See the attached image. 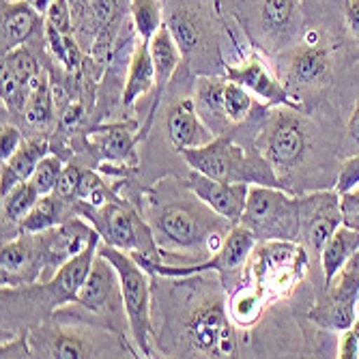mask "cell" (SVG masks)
I'll list each match as a JSON object with an SVG mask.
<instances>
[{
  "label": "cell",
  "instance_id": "cell-1",
  "mask_svg": "<svg viewBox=\"0 0 359 359\" xmlns=\"http://www.w3.org/2000/svg\"><path fill=\"white\" fill-rule=\"evenodd\" d=\"M153 340L161 357H245L243 332L228 314V292L213 271L153 276Z\"/></svg>",
  "mask_w": 359,
  "mask_h": 359
},
{
  "label": "cell",
  "instance_id": "cell-2",
  "mask_svg": "<svg viewBox=\"0 0 359 359\" xmlns=\"http://www.w3.org/2000/svg\"><path fill=\"white\" fill-rule=\"evenodd\" d=\"M344 121L336 102L314 110L276 106L256 136V149L276 170L282 187L302 196L316 189H336L342 166Z\"/></svg>",
  "mask_w": 359,
  "mask_h": 359
},
{
  "label": "cell",
  "instance_id": "cell-3",
  "mask_svg": "<svg viewBox=\"0 0 359 359\" xmlns=\"http://www.w3.org/2000/svg\"><path fill=\"white\" fill-rule=\"evenodd\" d=\"M138 209L151 226L161 250V263L166 265L207 260L237 226L205 205L179 177H166L142 187Z\"/></svg>",
  "mask_w": 359,
  "mask_h": 359
},
{
  "label": "cell",
  "instance_id": "cell-4",
  "mask_svg": "<svg viewBox=\"0 0 359 359\" xmlns=\"http://www.w3.org/2000/svg\"><path fill=\"white\" fill-rule=\"evenodd\" d=\"M271 65L288 95L306 112L323 102H334L340 76L355 69L344 56L342 39L314 26H306L302 39Z\"/></svg>",
  "mask_w": 359,
  "mask_h": 359
},
{
  "label": "cell",
  "instance_id": "cell-5",
  "mask_svg": "<svg viewBox=\"0 0 359 359\" xmlns=\"http://www.w3.org/2000/svg\"><path fill=\"white\" fill-rule=\"evenodd\" d=\"M100 241L90 243L82 254L65 263L54 278L39 280L24 286H3V340L22 332L32 330L50 318L58 308L72 304L93 267Z\"/></svg>",
  "mask_w": 359,
  "mask_h": 359
},
{
  "label": "cell",
  "instance_id": "cell-6",
  "mask_svg": "<svg viewBox=\"0 0 359 359\" xmlns=\"http://www.w3.org/2000/svg\"><path fill=\"white\" fill-rule=\"evenodd\" d=\"M164 24L194 76H224L231 39L215 0H164Z\"/></svg>",
  "mask_w": 359,
  "mask_h": 359
},
{
  "label": "cell",
  "instance_id": "cell-7",
  "mask_svg": "<svg viewBox=\"0 0 359 359\" xmlns=\"http://www.w3.org/2000/svg\"><path fill=\"white\" fill-rule=\"evenodd\" d=\"M32 357L41 359H86V357H140L132 342L110 330L88 323L46 318L30 330Z\"/></svg>",
  "mask_w": 359,
  "mask_h": 359
},
{
  "label": "cell",
  "instance_id": "cell-8",
  "mask_svg": "<svg viewBox=\"0 0 359 359\" xmlns=\"http://www.w3.org/2000/svg\"><path fill=\"white\" fill-rule=\"evenodd\" d=\"M228 13L239 22L248 43L269 62L295 46L306 30L304 0H239Z\"/></svg>",
  "mask_w": 359,
  "mask_h": 359
},
{
  "label": "cell",
  "instance_id": "cell-9",
  "mask_svg": "<svg viewBox=\"0 0 359 359\" xmlns=\"http://www.w3.org/2000/svg\"><path fill=\"white\" fill-rule=\"evenodd\" d=\"M310 273V256L297 241H258L250 260L245 286L269 310L290 299Z\"/></svg>",
  "mask_w": 359,
  "mask_h": 359
},
{
  "label": "cell",
  "instance_id": "cell-10",
  "mask_svg": "<svg viewBox=\"0 0 359 359\" xmlns=\"http://www.w3.org/2000/svg\"><path fill=\"white\" fill-rule=\"evenodd\" d=\"M52 316L60 320H78V323L95 325V327L102 330H110L118 334L123 340L134 344L132 330H129V318L125 312L118 273L110 260L100 252H97L93 260V267L78 292V297L72 304L58 308Z\"/></svg>",
  "mask_w": 359,
  "mask_h": 359
},
{
  "label": "cell",
  "instance_id": "cell-11",
  "mask_svg": "<svg viewBox=\"0 0 359 359\" xmlns=\"http://www.w3.org/2000/svg\"><path fill=\"white\" fill-rule=\"evenodd\" d=\"M179 155L189 170L203 172L211 179L282 187L276 170L265 155L256 149V144H241L231 136H215L211 142L196 149H185Z\"/></svg>",
  "mask_w": 359,
  "mask_h": 359
},
{
  "label": "cell",
  "instance_id": "cell-12",
  "mask_svg": "<svg viewBox=\"0 0 359 359\" xmlns=\"http://www.w3.org/2000/svg\"><path fill=\"white\" fill-rule=\"evenodd\" d=\"M78 215L95 226L104 243L127 254H142L155 263H161V250L151 233V226L140 209L125 196H116L114 201L102 207H90L78 201Z\"/></svg>",
  "mask_w": 359,
  "mask_h": 359
},
{
  "label": "cell",
  "instance_id": "cell-13",
  "mask_svg": "<svg viewBox=\"0 0 359 359\" xmlns=\"http://www.w3.org/2000/svg\"><path fill=\"white\" fill-rule=\"evenodd\" d=\"M102 256H106L114 265L121 292L125 302V312L129 318V330H132V340L140 353V357H155L153 351V280L151 273L140 267L138 260L118 248H112L100 241L97 248Z\"/></svg>",
  "mask_w": 359,
  "mask_h": 359
},
{
  "label": "cell",
  "instance_id": "cell-14",
  "mask_svg": "<svg viewBox=\"0 0 359 359\" xmlns=\"http://www.w3.org/2000/svg\"><path fill=\"white\" fill-rule=\"evenodd\" d=\"M241 226L256 241H297L299 243V196L282 187L250 185Z\"/></svg>",
  "mask_w": 359,
  "mask_h": 359
},
{
  "label": "cell",
  "instance_id": "cell-15",
  "mask_svg": "<svg viewBox=\"0 0 359 359\" xmlns=\"http://www.w3.org/2000/svg\"><path fill=\"white\" fill-rule=\"evenodd\" d=\"M359 302V250L346 260V265L334 276V280L314 292L304 308L295 312V318H304L320 330L334 334L346 332L355 323V310Z\"/></svg>",
  "mask_w": 359,
  "mask_h": 359
},
{
  "label": "cell",
  "instance_id": "cell-16",
  "mask_svg": "<svg viewBox=\"0 0 359 359\" xmlns=\"http://www.w3.org/2000/svg\"><path fill=\"white\" fill-rule=\"evenodd\" d=\"M342 224L340 194L336 189H316L299 196V243L310 256L308 276L312 278L314 292L325 288V276L320 269L323 248Z\"/></svg>",
  "mask_w": 359,
  "mask_h": 359
},
{
  "label": "cell",
  "instance_id": "cell-17",
  "mask_svg": "<svg viewBox=\"0 0 359 359\" xmlns=\"http://www.w3.org/2000/svg\"><path fill=\"white\" fill-rule=\"evenodd\" d=\"M142 142L136 118L106 121L88 127L86 134V157L93 168L108 164L121 168L140 170L138 144Z\"/></svg>",
  "mask_w": 359,
  "mask_h": 359
},
{
  "label": "cell",
  "instance_id": "cell-18",
  "mask_svg": "<svg viewBox=\"0 0 359 359\" xmlns=\"http://www.w3.org/2000/svg\"><path fill=\"white\" fill-rule=\"evenodd\" d=\"M224 76L241 86H245L256 100L276 108V106H288L299 108L295 100L288 95L282 80L278 78L273 65L254 48H248L237 60L226 62ZM302 110V108H299Z\"/></svg>",
  "mask_w": 359,
  "mask_h": 359
},
{
  "label": "cell",
  "instance_id": "cell-19",
  "mask_svg": "<svg viewBox=\"0 0 359 359\" xmlns=\"http://www.w3.org/2000/svg\"><path fill=\"white\" fill-rule=\"evenodd\" d=\"M46 271L41 233H20L3 241L0 250V282L3 286H24L39 282Z\"/></svg>",
  "mask_w": 359,
  "mask_h": 359
},
{
  "label": "cell",
  "instance_id": "cell-20",
  "mask_svg": "<svg viewBox=\"0 0 359 359\" xmlns=\"http://www.w3.org/2000/svg\"><path fill=\"white\" fill-rule=\"evenodd\" d=\"M41 241L46 252V271L41 280H50L65 263L82 254L90 243L102 241V237L88 219L78 215L50 228V231H43Z\"/></svg>",
  "mask_w": 359,
  "mask_h": 359
},
{
  "label": "cell",
  "instance_id": "cell-21",
  "mask_svg": "<svg viewBox=\"0 0 359 359\" xmlns=\"http://www.w3.org/2000/svg\"><path fill=\"white\" fill-rule=\"evenodd\" d=\"M3 54L20 46L46 43V15L28 0H3V30H0Z\"/></svg>",
  "mask_w": 359,
  "mask_h": 359
},
{
  "label": "cell",
  "instance_id": "cell-22",
  "mask_svg": "<svg viewBox=\"0 0 359 359\" xmlns=\"http://www.w3.org/2000/svg\"><path fill=\"white\" fill-rule=\"evenodd\" d=\"M183 179L187 187L198 196L205 205H209L217 215L226 217L233 224L241 222V215L248 203V194H250V183H226V181L211 179L196 170H189L187 177Z\"/></svg>",
  "mask_w": 359,
  "mask_h": 359
},
{
  "label": "cell",
  "instance_id": "cell-23",
  "mask_svg": "<svg viewBox=\"0 0 359 359\" xmlns=\"http://www.w3.org/2000/svg\"><path fill=\"white\" fill-rule=\"evenodd\" d=\"M58 121V110L52 90V74L48 67L39 76H35L28 84V97L22 112L20 127L24 129L26 138L30 136H52Z\"/></svg>",
  "mask_w": 359,
  "mask_h": 359
},
{
  "label": "cell",
  "instance_id": "cell-24",
  "mask_svg": "<svg viewBox=\"0 0 359 359\" xmlns=\"http://www.w3.org/2000/svg\"><path fill=\"white\" fill-rule=\"evenodd\" d=\"M48 153H52L48 136L26 138L24 144L7 161H3V170H0V196H7L15 185L30 181L39 166V161Z\"/></svg>",
  "mask_w": 359,
  "mask_h": 359
},
{
  "label": "cell",
  "instance_id": "cell-25",
  "mask_svg": "<svg viewBox=\"0 0 359 359\" xmlns=\"http://www.w3.org/2000/svg\"><path fill=\"white\" fill-rule=\"evenodd\" d=\"M224 88L226 76H196L194 80L196 110L215 136H231V125L224 112Z\"/></svg>",
  "mask_w": 359,
  "mask_h": 359
},
{
  "label": "cell",
  "instance_id": "cell-26",
  "mask_svg": "<svg viewBox=\"0 0 359 359\" xmlns=\"http://www.w3.org/2000/svg\"><path fill=\"white\" fill-rule=\"evenodd\" d=\"M155 90V67L149 43L138 37L132 56H129V67L125 76V88H123V110H132L142 97H151Z\"/></svg>",
  "mask_w": 359,
  "mask_h": 359
},
{
  "label": "cell",
  "instance_id": "cell-27",
  "mask_svg": "<svg viewBox=\"0 0 359 359\" xmlns=\"http://www.w3.org/2000/svg\"><path fill=\"white\" fill-rule=\"evenodd\" d=\"M72 217H78V203H67L56 194H46L22 219L20 233H43Z\"/></svg>",
  "mask_w": 359,
  "mask_h": 359
},
{
  "label": "cell",
  "instance_id": "cell-28",
  "mask_svg": "<svg viewBox=\"0 0 359 359\" xmlns=\"http://www.w3.org/2000/svg\"><path fill=\"white\" fill-rule=\"evenodd\" d=\"M41 198L39 189L32 181L15 185L7 196H3V241L20 235V224L30 213V209Z\"/></svg>",
  "mask_w": 359,
  "mask_h": 359
},
{
  "label": "cell",
  "instance_id": "cell-29",
  "mask_svg": "<svg viewBox=\"0 0 359 359\" xmlns=\"http://www.w3.org/2000/svg\"><path fill=\"white\" fill-rule=\"evenodd\" d=\"M359 250V228H351L342 224L332 235V239L325 243L320 254V269L325 276V286H327L334 276L346 265V260Z\"/></svg>",
  "mask_w": 359,
  "mask_h": 359
},
{
  "label": "cell",
  "instance_id": "cell-30",
  "mask_svg": "<svg viewBox=\"0 0 359 359\" xmlns=\"http://www.w3.org/2000/svg\"><path fill=\"white\" fill-rule=\"evenodd\" d=\"M344 7L346 0H304L306 26L323 28L342 39Z\"/></svg>",
  "mask_w": 359,
  "mask_h": 359
},
{
  "label": "cell",
  "instance_id": "cell-31",
  "mask_svg": "<svg viewBox=\"0 0 359 359\" xmlns=\"http://www.w3.org/2000/svg\"><path fill=\"white\" fill-rule=\"evenodd\" d=\"M129 18L138 37L151 43L155 32L164 26V0H129Z\"/></svg>",
  "mask_w": 359,
  "mask_h": 359
},
{
  "label": "cell",
  "instance_id": "cell-32",
  "mask_svg": "<svg viewBox=\"0 0 359 359\" xmlns=\"http://www.w3.org/2000/svg\"><path fill=\"white\" fill-rule=\"evenodd\" d=\"M342 46L351 67L359 65V0H346L342 20Z\"/></svg>",
  "mask_w": 359,
  "mask_h": 359
},
{
  "label": "cell",
  "instance_id": "cell-33",
  "mask_svg": "<svg viewBox=\"0 0 359 359\" xmlns=\"http://www.w3.org/2000/svg\"><path fill=\"white\" fill-rule=\"evenodd\" d=\"M65 161L60 155H56V153H48L41 161H39V166H37V170H35V175H32V185H35L37 189H39V194L41 196H46V194H52L54 189H56V183H58V179H60V175H62V170H65Z\"/></svg>",
  "mask_w": 359,
  "mask_h": 359
},
{
  "label": "cell",
  "instance_id": "cell-34",
  "mask_svg": "<svg viewBox=\"0 0 359 359\" xmlns=\"http://www.w3.org/2000/svg\"><path fill=\"white\" fill-rule=\"evenodd\" d=\"M26 140L24 129L15 123L3 121L0 125V161H7Z\"/></svg>",
  "mask_w": 359,
  "mask_h": 359
},
{
  "label": "cell",
  "instance_id": "cell-35",
  "mask_svg": "<svg viewBox=\"0 0 359 359\" xmlns=\"http://www.w3.org/2000/svg\"><path fill=\"white\" fill-rule=\"evenodd\" d=\"M353 153H359V95L355 97V102L351 106L342 134V155L348 157Z\"/></svg>",
  "mask_w": 359,
  "mask_h": 359
},
{
  "label": "cell",
  "instance_id": "cell-36",
  "mask_svg": "<svg viewBox=\"0 0 359 359\" xmlns=\"http://www.w3.org/2000/svg\"><path fill=\"white\" fill-rule=\"evenodd\" d=\"M0 357L11 359V357H32L30 348V330H22L9 338L3 340L0 344Z\"/></svg>",
  "mask_w": 359,
  "mask_h": 359
},
{
  "label": "cell",
  "instance_id": "cell-37",
  "mask_svg": "<svg viewBox=\"0 0 359 359\" xmlns=\"http://www.w3.org/2000/svg\"><path fill=\"white\" fill-rule=\"evenodd\" d=\"M357 185H359V153H353V155L342 159L338 181H336V191L344 194Z\"/></svg>",
  "mask_w": 359,
  "mask_h": 359
},
{
  "label": "cell",
  "instance_id": "cell-38",
  "mask_svg": "<svg viewBox=\"0 0 359 359\" xmlns=\"http://www.w3.org/2000/svg\"><path fill=\"white\" fill-rule=\"evenodd\" d=\"M338 357L340 359H357L359 357V318H355L351 327L340 334Z\"/></svg>",
  "mask_w": 359,
  "mask_h": 359
},
{
  "label": "cell",
  "instance_id": "cell-39",
  "mask_svg": "<svg viewBox=\"0 0 359 359\" xmlns=\"http://www.w3.org/2000/svg\"><path fill=\"white\" fill-rule=\"evenodd\" d=\"M340 207L344 224L351 228H359V185L340 194Z\"/></svg>",
  "mask_w": 359,
  "mask_h": 359
},
{
  "label": "cell",
  "instance_id": "cell-40",
  "mask_svg": "<svg viewBox=\"0 0 359 359\" xmlns=\"http://www.w3.org/2000/svg\"><path fill=\"white\" fill-rule=\"evenodd\" d=\"M28 3L35 7L37 11H41L43 15H46V11H48V7L52 5V0H28Z\"/></svg>",
  "mask_w": 359,
  "mask_h": 359
},
{
  "label": "cell",
  "instance_id": "cell-41",
  "mask_svg": "<svg viewBox=\"0 0 359 359\" xmlns=\"http://www.w3.org/2000/svg\"><path fill=\"white\" fill-rule=\"evenodd\" d=\"M69 5H72V13H74V15H78V13L84 9L86 0H69Z\"/></svg>",
  "mask_w": 359,
  "mask_h": 359
},
{
  "label": "cell",
  "instance_id": "cell-42",
  "mask_svg": "<svg viewBox=\"0 0 359 359\" xmlns=\"http://www.w3.org/2000/svg\"><path fill=\"white\" fill-rule=\"evenodd\" d=\"M215 3H217L222 9H226V11H233V9H235V5L239 3V0H215Z\"/></svg>",
  "mask_w": 359,
  "mask_h": 359
}]
</instances>
